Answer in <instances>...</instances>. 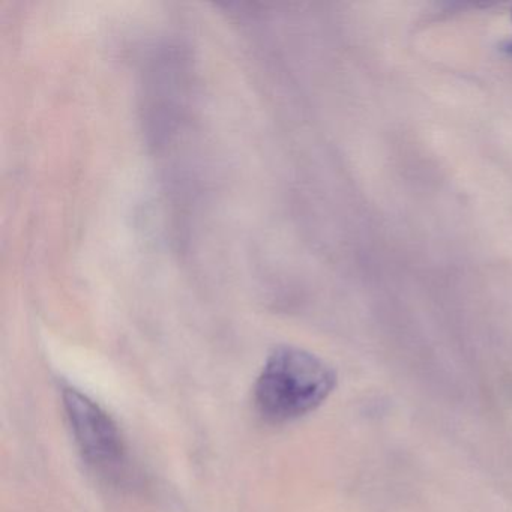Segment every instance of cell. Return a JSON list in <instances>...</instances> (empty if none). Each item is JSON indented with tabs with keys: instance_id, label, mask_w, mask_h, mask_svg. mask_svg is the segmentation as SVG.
Wrapping results in <instances>:
<instances>
[{
	"instance_id": "3957f363",
	"label": "cell",
	"mask_w": 512,
	"mask_h": 512,
	"mask_svg": "<svg viewBox=\"0 0 512 512\" xmlns=\"http://www.w3.org/2000/svg\"><path fill=\"white\" fill-rule=\"evenodd\" d=\"M505 50H506V52H508V53H509V55H511V56H512V41H509V43H508V44H506V46H505Z\"/></svg>"
},
{
	"instance_id": "7a4b0ae2",
	"label": "cell",
	"mask_w": 512,
	"mask_h": 512,
	"mask_svg": "<svg viewBox=\"0 0 512 512\" xmlns=\"http://www.w3.org/2000/svg\"><path fill=\"white\" fill-rule=\"evenodd\" d=\"M64 406L86 463L103 475H121L127 463V449L109 413L76 389H65Z\"/></svg>"
},
{
	"instance_id": "6da1fadb",
	"label": "cell",
	"mask_w": 512,
	"mask_h": 512,
	"mask_svg": "<svg viewBox=\"0 0 512 512\" xmlns=\"http://www.w3.org/2000/svg\"><path fill=\"white\" fill-rule=\"evenodd\" d=\"M337 376L322 359L298 347L274 350L256 383V406L268 421L286 422L319 407Z\"/></svg>"
}]
</instances>
